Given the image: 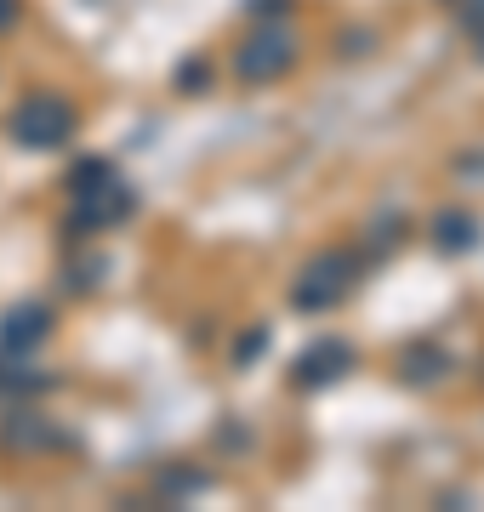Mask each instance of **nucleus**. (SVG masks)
Listing matches in <instances>:
<instances>
[{
	"mask_svg": "<svg viewBox=\"0 0 484 512\" xmlns=\"http://www.w3.org/2000/svg\"><path fill=\"white\" fill-rule=\"evenodd\" d=\"M365 279V251L354 245H331V251L308 256L297 268V285H291V308L297 313H336L348 296L359 291Z\"/></svg>",
	"mask_w": 484,
	"mask_h": 512,
	"instance_id": "1",
	"label": "nucleus"
},
{
	"mask_svg": "<svg viewBox=\"0 0 484 512\" xmlns=\"http://www.w3.org/2000/svg\"><path fill=\"white\" fill-rule=\"evenodd\" d=\"M137 211V188L109 171V177H97L86 188H69V217H63V234L69 239H92V234H109L120 222Z\"/></svg>",
	"mask_w": 484,
	"mask_h": 512,
	"instance_id": "2",
	"label": "nucleus"
},
{
	"mask_svg": "<svg viewBox=\"0 0 484 512\" xmlns=\"http://www.w3.org/2000/svg\"><path fill=\"white\" fill-rule=\"evenodd\" d=\"M75 126H80V114L63 92H29L18 109H12V143L29 148V154L69 148L75 143Z\"/></svg>",
	"mask_w": 484,
	"mask_h": 512,
	"instance_id": "3",
	"label": "nucleus"
},
{
	"mask_svg": "<svg viewBox=\"0 0 484 512\" xmlns=\"http://www.w3.org/2000/svg\"><path fill=\"white\" fill-rule=\"evenodd\" d=\"M297 57H302V46L285 23H262V29H251L234 46V80L240 86H274V80H285L297 69Z\"/></svg>",
	"mask_w": 484,
	"mask_h": 512,
	"instance_id": "4",
	"label": "nucleus"
},
{
	"mask_svg": "<svg viewBox=\"0 0 484 512\" xmlns=\"http://www.w3.org/2000/svg\"><path fill=\"white\" fill-rule=\"evenodd\" d=\"M348 370H359V353H354V342H342V336H319L314 348H302L297 353V365H291V382L308 393V387H336Z\"/></svg>",
	"mask_w": 484,
	"mask_h": 512,
	"instance_id": "5",
	"label": "nucleus"
},
{
	"mask_svg": "<svg viewBox=\"0 0 484 512\" xmlns=\"http://www.w3.org/2000/svg\"><path fill=\"white\" fill-rule=\"evenodd\" d=\"M0 444L18 450V456H35V450H69L75 433H63L52 416H40V410H29V404H12L6 421H0Z\"/></svg>",
	"mask_w": 484,
	"mask_h": 512,
	"instance_id": "6",
	"label": "nucleus"
},
{
	"mask_svg": "<svg viewBox=\"0 0 484 512\" xmlns=\"http://www.w3.org/2000/svg\"><path fill=\"white\" fill-rule=\"evenodd\" d=\"M46 336H52V308H46V302H18V308L0 313V353L23 359V353H35Z\"/></svg>",
	"mask_w": 484,
	"mask_h": 512,
	"instance_id": "7",
	"label": "nucleus"
},
{
	"mask_svg": "<svg viewBox=\"0 0 484 512\" xmlns=\"http://www.w3.org/2000/svg\"><path fill=\"white\" fill-rule=\"evenodd\" d=\"M450 370H456V353L439 348V342H410L405 353H399V387H433V382H445Z\"/></svg>",
	"mask_w": 484,
	"mask_h": 512,
	"instance_id": "8",
	"label": "nucleus"
},
{
	"mask_svg": "<svg viewBox=\"0 0 484 512\" xmlns=\"http://www.w3.org/2000/svg\"><path fill=\"white\" fill-rule=\"evenodd\" d=\"M479 239H484V228L473 211H439L433 217V245H439V256H473Z\"/></svg>",
	"mask_w": 484,
	"mask_h": 512,
	"instance_id": "9",
	"label": "nucleus"
},
{
	"mask_svg": "<svg viewBox=\"0 0 484 512\" xmlns=\"http://www.w3.org/2000/svg\"><path fill=\"white\" fill-rule=\"evenodd\" d=\"M35 393H52V376L46 370H29L23 359H12V353H0V399H35Z\"/></svg>",
	"mask_w": 484,
	"mask_h": 512,
	"instance_id": "10",
	"label": "nucleus"
},
{
	"mask_svg": "<svg viewBox=\"0 0 484 512\" xmlns=\"http://www.w3.org/2000/svg\"><path fill=\"white\" fill-rule=\"evenodd\" d=\"M205 484H211L205 473H177V467H171V473H160V490H166V495H177V501H188V495H194V490H205Z\"/></svg>",
	"mask_w": 484,
	"mask_h": 512,
	"instance_id": "11",
	"label": "nucleus"
},
{
	"mask_svg": "<svg viewBox=\"0 0 484 512\" xmlns=\"http://www.w3.org/2000/svg\"><path fill=\"white\" fill-rule=\"evenodd\" d=\"M462 35L473 40V52L484 57V0H467L462 6Z\"/></svg>",
	"mask_w": 484,
	"mask_h": 512,
	"instance_id": "12",
	"label": "nucleus"
},
{
	"mask_svg": "<svg viewBox=\"0 0 484 512\" xmlns=\"http://www.w3.org/2000/svg\"><path fill=\"white\" fill-rule=\"evenodd\" d=\"M114 171V160H75V171H69V188H86V183H97V177H109Z\"/></svg>",
	"mask_w": 484,
	"mask_h": 512,
	"instance_id": "13",
	"label": "nucleus"
},
{
	"mask_svg": "<svg viewBox=\"0 0 484 512\" xmlns=\"http://www.w3.org/2000/svg\"><path fill=\"white\" fill-rule=\"evenodd\" d=\"M399 228H405V222H399V217H382V222H376V228H371V256H388L393 251V245H399Z\"/></svg>",
	"mask_w": 484,
	"mask_h": 512,
	"instance_id": "14",
	"label": "nucleus"
},
{
	"mask_svg": "<svg viewBox=\"0 0 484 512\" xmlns=\"http://www.w3.org/2000/svg\"><path fill=\"white\" fill-rule=\"evenodd\" d=\"M262 348H268V330H251V336H245L240 348H234V365H251V359H257Z\"/></svg>",
	"mask_w": 484,
	"mask_h": 512,
	"instance_id": "15",
	"label": "nucleus"
},
{
	"mask_svg": "<svg viewBox=\"0 0 484 512\" xmlns=\"http://www.w3.org/2000/svg\"><path fill=\"white\" fill-rule=\"evenodd\" d=\"M23 18V0H0V35H12Z\"/></svg>",
	"mask_w": 484,
	"mask_h": 512,
	"instance_id": "16",
	"label": "nucleus"
},
{
	"mask_svg": "<svg viewBox=\"0 0 484 512\" xmlns=\"http://www.w3.org/2000/svg\"><path fill=\"white\" fill-rule=\"evenodd\" d=\"M251 12H257V18H285L291 0H251Z\"/></svg>",
	"mask_w": 484,
	"mask_h": 512,
	"instance_id": "17",
	"label": "nucleus"
},
{
	"mask_svg": "<svg viewBox=\"0 0 484 512\" xmlns=\"http://www.w3.org/2000/svg\"><path fill=\"white\" fill-rule=\"evenodd\" d=\"M177 86H205V63H188V69L177 74Z\"/></svg>",
	"mask_w": 484,
	"mask_h": 512,
	"instance_id": "18",
	"label": "nucleus"
}]
</instances>
